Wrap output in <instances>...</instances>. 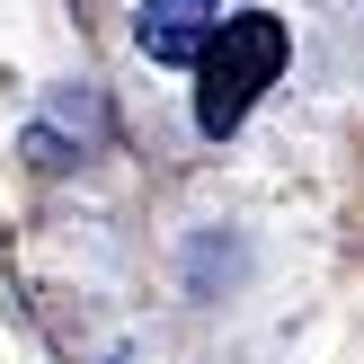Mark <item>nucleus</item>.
I'll use <instances>...</instances> for the list:
<instances>
[{"mask_svg":"<svg viewBox=\"0 0 364 364\" xmlns=\"http://www.w3.org/2000/svg\"><path fill=\"white\" fill-rule=\"evenodd\" d=\"M284 53H294V36H284L276 9H240V18H213L205 53H196V71H205V89H196V124H205L213 142L231 134V124L258 107V89L284 71Z\"/></svg>","mask_w":364,"mask_h":364,"instance_id":"nucleus-1","label":"nucleus"},{"mask_svg":"<svg viewBox=\"0 0 364 364\" xmlns=\"http://www.w3.org/2000/svg\"><path fill=\"white\" fill-rule=\"evenodd\" d=\"M213 9H223V0H142L134 45L151 53V63H196L205 36H213Z\"/></svg>","mask_w":364,"mask_h":364,"instance_id":"nucleus-2","label":"nucleus"}]
</instances>
